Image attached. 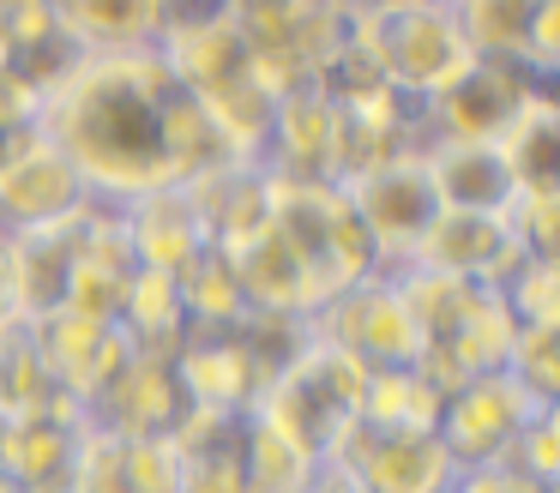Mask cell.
Instances as JSON below:
<instances>
[]
</instances>
